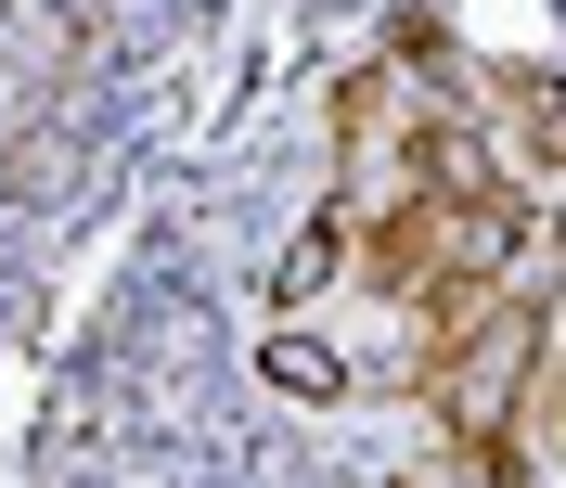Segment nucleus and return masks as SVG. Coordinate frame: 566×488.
<instances>
[{"label":"nucleus","instance_id":"f257e3e1","mask_svg":"<svg viewBox=\"0 0 566 488\" xmlns=\"http://www.w3.org/2000/svg\"><path fill=\"white\" fill-rule=\"evenodd\" d=\"M258 373H271L283 399H335V385H348V360L322 348V335H271V348H258Z\"/></svg>","mask_w":566,"mask_h":488},{"label":"nucleus","instance_id":"f03ea898","mask_svg":"<svg viewBox=\"0 0 566 488\" xmlns=\"http://www.w3.org/2000/svg\"><path fill=\"white\" fill-rule=\"evenodd\" d=\"M335 270H348V232L322 219V232H296V244H283V283H271V296H283V309H310V296H322Z\"/></svg>","mask_w":566,"mask_h":488}]
</instances>
